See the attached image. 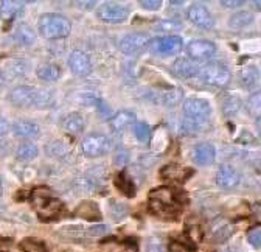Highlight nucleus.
Returning a JSON list of instances; mask_svg holds the SVG:
<instances>
[{
    "mask_svg": "<svg viewBox=\"0 0 261 252\" xmlns=\"http://www.w3.org/2000/svg\"><path fill=\"white\" fill-rule=\"evenodd\" d=\"M149 209L160 218H177L185 203L182 190H174L171 187H160L149 193Z\"/></svg>",
    "mask_w": 261,
    "mask_h": 252,
    "instance_id": "obj_1",
    "label": "nucleus"
},
{
    "mask_svg": "<svg viewBox=\"0 0 261 252\" xmlns=\"http://www.w3.org/2000/svg\"><path fill=\"white\" fill-rule=\"evenodd\" d=\"M212 106L202 98H187L184 102L182 130L185 134H199L208 128Z\"/></svg>",
    "mask_w": 261,
    "mask_h": 252,
    "instance_id": "obj_2",
    "label": "nucleus"
},
{
    "mask_svg": "<svg viewBox=\"0 0 261 252\" xmlns=\"http://www.w3.org/2000/svg\"><path fill=\"white\" fill-rule=\"evenodd\" d=\"M8 100L16 106H48L53 100V93L48 89L35 86H17L14 87Z\"/></svg>",
    "mask_w": 261,
    "mask_h": 252,
    "instance_id": "obj_3",
    "label": "nucleus"
},
{
    "mask_svg": "<svg viewBox=\"0 0 261 252\" xmlns=\"http://www.w3.org/2000/svg\"><path fill=\"white\" fill-rule=\"evenodd\" d=\"M30 203L33 209H35V212L38 213V216L41 219H45V221L47 219L56 218L62 212V207H64L61 199H58L47 187L35 188V190L31 192Z\"/></svg>",
    "mask_w": 261,
    "mask_h": 252,
    "instance_id": "obj_4",
    "label": "nucleus"
},
{
    "mask_svg": "<svg viewBox=\"0 0 261 252\" xmlns=\"http://www.w3.org/2000/svg\"><path fill=\"white\" fill-rule=\"evenodd\" d=\"M39 33L45 39H61L70 35V20L58 13H45L39 17Z\"/></svg>",
    "mask_w": 261,
    "mask_h": 252,
    "instance_id": "obj_5",
    "label": "nucleus"
},
{
    "mask_svg": "<svg viewBox=\"0 0 261 252\" xmlns=\"http://www.w3.org/2000/svg\"><path fill=\"white\" fill-rule=\"evenodd\" d=\"M198 77L207 84H212L216 87H224L228 84V81H230V70H228L227 66L222 64V62L212 61V62L204 64L202 67H199Z\"/></svg>",
    "mask_w": 261,
    "mask_h": 252,
    "instance_id": "obj_6",
    "label": "nucleus"
},
{
    "mask_svg": "<svg viewBox=\"0 0 261 252\" xmlns=\"http://www.w3.org/2000/svg\"><path fill=\"white\" fill-rule=\"evenodd\" d=\"M149 50L155 55H176L182 50L184 47V41L180 36L176 35H167V36H159L154 39H149L148 44Z\"/></svg>",
    "mask_w": 261,
    "mask_h": 252,
    "instance_id": "obj_7",
    "label": "nucleus"
},
{
    "mask_svg": "<svg viewBox=\"0 0 261 252\" xmlns=\"http://www.w3.org/2000/svg\"><path fill=\"white\" fill-rule=\"evenodd\" d=\"M112 143L109 140V137H106L105 134L100 133H90L84 137L81 148L83 153L89 157H98V156H103L111 149Z\"/></svg>",
    "mask_w": 261,
    "mask_h": 252,
    "instance_id": "obj_8",
    "label": "nucleus"
},
{
    "mask_svg": "<svg viewBox=\"0 0 261 252\" xmlns=\"http://www.w3.org/2000/svg\"><path fill=\"white\" fill-rule=\"evenodd\" d=\"M96 16L108 23H120L129 17V8L124 5H120V4L106 2L98 8Z\"/></svg>",
    "mask_w": 261,
    "mask_h": 252,
    "instance_id": "obj_9",
    "label": "nucleus"
},
{
    "mask_svg": "<svg viewBox=\"0 0 261 252\" xmlns=\"http://www.w3.org/2000/svg\"><path fill=\"white\" fill-rule=\"evenodd\" d=\"M149 44V35L146 33H129L118 41V48L126 55H136L143 52Z\"/></svg>",
    "mask_w": 261,
    "mask_h": 252,
    "instance_id": "obj_10",
    "label": "nucleus"
},
{
    "mask_svg": "<svg viewBox=\"0 0 261 252\" xmlns=\"http://www.w3.org/2000/svg\"><path fill=\"white\" fill-rule=\"evenodd\" d=\"M216 52V45L207 39H193L187 45V55L193 61H205L210 59Z\"/></svg>",
    "mask_w": 261,
    "mask_h": 252,
    "instance_id": "obj_11",
    "label": "nucleus"
},
{
    "mask_svg": "<svg viewBox=\"0 0 261 252\" xmlns=\"http://www.w3.org/2000/svg\"><path fill=\"white\" fill-rule=\"evenodd\" d=\"M187 14H188L190 22H193L196 27H199V28L208 30V28H212L215 25L213 16L210 14V11L202 4H193L188 8Z\"/></svg>",
    "mask_w": 261,
    "mask_h": 252,
    "instance_id": "obj_12",
    "label": "nucleus"
},
{
    "mask_svg": "<svg viewBox=\"0 0 261 252\" xmlns=\"http://www.w3.org/2000/svg\"><path fill=\"white\" fill-rule=\"evenodd\" d=\"M69 67L78 77H86L92 72V62L89 56L80 50H75L69 56Z\"/></svg>",
    "mask_w": 261,
    "mask_h": 252,
    "instance_id": "obj_13",
    "label": "nucleus"
},
{
    "mask_svg": "<svg viewBox=\"0 0 261 252\" xmlns=\"http://www.w3.org/2000/svg\"><path fill=\"white\" fill-rule=\"evenodd\" d=\"M215 146L208 142H202L194 145L193 151H191V157H193V162L196 165H210L215 161Z\"/></svg>",
    "mask_w": 261,
    "mask_h": 252,
    "instance_id": "obj_14",
    "label": "nucleus"
},
{
    "mask_svg": "<svg viewBox=\"0 0 261 252\" xmlns=\"http://www.w3.org/2000/svg\"><path fill=\"white\" fill-rule=\"evenodd\" d=\"M191 174H193L191 170H188V168H185L182 165H177V164L165 165V167L160 170V178L162 179H165L168 182H174V184L185 182Z\"/></svg>",
    "mask_w": 261,
    "mask_h": 252,
    "instance_id": "obj_15",
    "label": "nucleus"
},
{
    "mask_svg": "<svg viewBox=\"0 0 261 252\" xmlns=\"http://www.w3.org/2000/svg\"><path fill=\"white\" fill-rule=\"evenodd\" d=\"M216 184L225 190L235 188L240 184V173L230 165H222L216 173Z\"/></svg>",
    "mask_w": 261,
    "mask_h": 252,
    "instance_id": "obj_16",
    "label": "nucleus"
},
{
    "mask_svg": "<svg viewBox=\"0 0 261 252\" xmlns=\"http://www.w3.org/2000/svg\"><path fill=\"white\" fill-rule=\"evenodd\" d=\"M232 234H233V226L228 221H225V219H216L210 228V237L216 243H222L228 240Z\"/></svg>",
    "mask_w": 261,
    "mask_h": 252,
    "instance_id": "obj_17",
    "label": "nucleus"
},
{
    "mask_svg": "<svg viewBox=\"0 0 261 252\" xmlns=\"http://www.w3.org/2000/svg\"><path fill=\"white\" fill-rule=\"evenodd\" d=\"M134 123H136V115L133 112H129V111H120V112H117L111 118V121H109L111 130L114 133H121L126 128H129L130 124H134Z\"/></svg>",
    "mask_w": 261,
    "mask_h": 252,
    "instance_id": "obj_18",
    "label": "nucleus"
},
{
    "mask_svg": "<svg viewBox=\"0 0 261 252\" xmlns=\"http://www.w3.org/2000/svg\"><path fill=\"white\" fill-rule=\"evenodd\" d=\"M182 97H184V93L180 89L171 87V89L162 90V92H155L154 102L159 105H163V106H174L182 100Z\"/></svg>",
    "mask_w": 261,
    "mask_h": 252,
    "instance_id": "obj_19",
    "label": "nucleus"
},
{
    "mask_svg": "<svg viewBox=\"0 0 261 252\" xmlns=\"http://www.w3.org/2000/svg\"><path fill=\"white\" fill-rule=\"evenodd\" d=\"M62 128L64 131L70 136H78L84 130V118L78 112H70L64 117L62 120Z\"/></svg>",
    "mask_w": 261,
    "mask_h": 252,
    "instance_id": "obj_20",
    "label": "nucleus"
},
{
    "mask_svg": "<svg viewBox=\"0 0 261 252\" xmlns=\"http://www.w3.org/2000/svg\"><path fill=\"white\" fill-rule=\"evenodd\" d=\"M13 131L16 136L22 139H33L39 136V126L30 120H19L13 124Z\"/></svg>",
    "mask_w": 261,
    "mask_h": 252,
    "instance_id": "obj_21",
    "label": "nucleus"
},
{
    "mask_svg": "<svg viewBox=\"0 0 261 252\" xmlns=\"http://www.w3.org/2000/svg\"><path fill=\"white\" fill-rule=\"evenodd\" d=\"M174 72L182 77V78H193V77H198V72H199V67L198 64H194V62L190 59V58H179L176 62H174Z\"/></svg>",
    "mask_w": 261,
    "mask_h": 252,
    "instance_id": "obj_22",
    "label": "nucleus"
},
{
    "mask_svg": "<svg viewBox=\"0 0 261 252\" xmlns=\"http://www.w3.org/2000/svg\"><path fill=\"white\" fill-rule=\"evenodd\" d=\"M23 7L25 4L19 2V0H4V2H0V17L5 20L14 19L23 10Z\"/></svg>",
    "mask_w": 261,
    "mask_h": 252,
    "instance_id": "obj_23",
    "label": "nucleus"
},
{
    "mask_svg": "<svg viewBox=\"0 0 261 252\" xmlns=\"http://www.w3.org/2000/svg\"><path fill=\"white\" fill-rule=\"evenodd\" d=\"M75 215L86 218V219H90V221H95V219L101 218V212L93 201H83L78 206V209L75 210Z\"/></svg>",
    "mask_w": 261,
    "mask_h": 252,
    "instance_id": "obj_24",
    "label": "nucleus"
},
{
    "mask_svg": "<svg viewBox=\"0 0 261 252\" xmlns=\"http://www.w3.org/2000/svg\"><path fill=\"white\" fill-rule=\"evenodd\" d=\"M13 38H14L16 42L20 44V45H31L33 42H35V39H36V35H35V31H33V30L30 28V25L20 23V25L16 28Z\"/></svg>",
    "mask_w": 261,
    "mask_h": 252,
    "instance_id": "obj_25",
    "label": "nucleus"
},
{
    "mask_svg": "<svg viewBox=\"0 0 261 252\" xmlns=\"http://www.w3.org/2000/svg\"><path fill=\"white\" fill-rule=\"evenodd\" d=\"M241 83L246 89H255L259 83V72L255 66H247L241 70Z\"/></svg>",
    "mask_w": 261,
    "mask_h": 252,
    "instance_id": "obj_26",
    "label": "nucleus"
},
{
    "mask_svg": "<svg viewBox=\"0 0 261 252\" xmlns=\"http://www.w3.org/2000/svg\"><path fill=\"white\" fill-rule=\"evenodd\" d=\"M36 75L44 80V81H56L61 77V69L56 64H50V62H45V64L39 66L36 70Z\"/></svg>",
    "mask_w": 261,
    "mask_h": 252,
    "instance_id": "obj_27",
    "label": "nucleus"
},
{
    "mask_svg": "<svg viewBox=\"0 0 261 252\" xmlns=\"http://www.w3.org/2000/svg\"><path fill=\"white\" fill-rule=\"evenodd\" d=\"M39 154V149H38V146L35 145V143H30V142H27V143H22L19 148H17V151H16V156H17V159L19 161H22V162H28V161H33L35 157Z\"/></svg>",
    "mask_w": 261,
    "mask_h": 252,
    "instance_id": "obj_28",
    "label": "nucleus"
},
{
    "mask_svg": "<svg viewBox=\"0 0 261 252\" xmlns=\"http://www.w3.org/2000/svg\"><path fill=\"white\" fill-rule=\"evenodd\" d=\"M253 22V16L252 13L249 11H238L235 13L230 19H228V25L235 30H240V28H246L247 25H250Z\"/></svg>",
    "mask_w": 261,
    "mask_h": 252,
    "instance_id": "obj_29",
    "label": "nucleus"
},
{
    "mask_svg": "<svg viewBox=\"0 0 261 252\" xmlns=\"http://www.w3.org/2000/svg\"><path fill=\"white\" fill-rule=\"evenodd\" d=\"M27 70H28V62L22 59H13L5 64L7 77H19V75H23Z\"/></svg>",
    "mask_w": 261,
    "mask_h": 252,
    "instance_id": "obj_30",
    "label": "nucleus"
},
{
    "mask_svg": "<svg viewBox=\"0 0 261 252\" xmlns=\"http://www.w3.org/2000/svg\"><path fill=\"white\" fill-rule=\"evenodd\" d=\"M19 247L22 252H47V246L44 244V241L35 238H25L19 244Z\"/></svg>",
    "mask_w": 261,
    "mask_h": 252,
    "instance_id": "obj_31",
    "label": "nucleus"
},
{
    "mask_svg": "<svg viewBox=\"0 0 261 252\" xmlns=\"http://www.w3.org/2000/svg\"><path fill=\"white\" fill-rule=\"evenodd\" d=\"M115 184H117V187L120 188V190L123 193H126L127 196H133L134 195V184L130 182V179L127 178L126 173H120L118 178H117V181H115Z\"/></svg>",
    "mask_w": 261,
    "mask_h": 252,
    "instance_id": "obj_32",
    "label": "nucleus"
},
{
    "mask_svg": "<svg viewBox=\"0 0 261 252\" xmlns=\"http://www.w3.org/2000/svg\"><path fill=\"white\" fill-rule=\"evenodd\" d=\"M133 133L134 136L140 140V142H146L149 139V134H151V130L146 123H142V121H137L133 124Z\"/></svg>",
    "mask_w": 261,
    "mask_h": 252,
    "instance_id": "obj_33",
    "label": "nucleus"
},
{
    "mask_svg": "<svg viewBox=\"0 0 261 252\" xmlns=\"http://www.w3.org/2000/svg\"><path fill=\"white\" fill-rule=\"evenodd\" d=\"M222 109L227 115H233L241 109V100L238 97H228V98H225Z\"/></svg>",
    "mask_w": 261,
    "mask_h": 252,
    "instance_id": "obj_34",
    "label": "nucleus"
},
{
    "mask_svg": "<svg viewBox=\"0 0 261 252\" xmlns=\"http://www.w3.org/2000/svg\"><path fill=\"white\" fill-rule=\"evenodd\" d=\"M154 28H155V31H176V30L182 28V23L174 19H167V20L159 22Z\"/></svg>",
    "mask_w": 261,
    "mask_h": 252,
    "instance_id": "obj_35",
    "label": "nucleus"
},
{
    "mask_svg": "<svg viewBox=\"0 0 261 252\" xmlns=\"http://www.w3.org/2000/svg\"><path fill=\"white\" fill-rule=\"evenodd\" d=\"M109 212L115 221H120V219H123L127 215V207L121 203H111Z\"/></svg>",
    "mask_w": 261,
    "mask_h": 252,
    "instance_id": "obj_36",
    "label": "nucleus"
},
{
    "mask_svg": "<svg viewBox=\"0 0 261 252\" xmlns=\"http://www.w3.org/2000/svg\"><path fill=\"white\" fill-rule=\"evenodd\" d=\"M249 111L253 114V115H259V111H261V97H259V92H255L249 97Z\"/></svg>",
    "mask_w": 261,
    "mask_h": 252,
    "instance_id": "obj_37",
    "label": "nucleus"
},
{
    "mask_svg": "<svg viewBox=\"0 0 261 252\" xmlns=\"http://www.w3.org/2000/svg\"><path fill=\"white\" fill-rule=\"evenodd\" d=\"M247 240L253 247H259L261 246V228L255 226L247 232Z\"/></svg>",
    "mask_w": 261,
    "mask_h": 252,
    "instance_id": "obj_38",
    "label": "nucleus"
},
{
    "mask_svg": "<svg viewBox=\"0 0 261 252\" xmlns=\"http://www.w3.org/2000/svg\"><path fill=\"white\" fill-rule=\"evenodd\" d=\"M47 151H48V154H51V156H59V157H62V156L67 154V148H65V146L62 145V142H59V140H56V142H53L51 145H48V146H47Z\"/></svg>",
    "mask_w": 261,
    "mask_h": 252,
    "instance_id": "obj_39",
    "label": "nucleus"
},
{
    "mask_svg": "<svg viewBox=\"0 0 261 252\" xmlns=\"http://www.w3.org/2000/svg\"><path fill=\"white\" fill-rule=\"evenodd\" d=\"M108 229L109 228L106 224H95V226L87 229V235L89 237H101V235H105L108 232Z\"/></svg>",
    "mask_w": 261,
    "mask_h": 252,
    "instance_id": "obj_40",
    "label": "nucleus"
},
{
    "mask_svg": "<svg viewBox=\"0 0 261 252\" xmlns=\"http://www.w3.org/2000/svg\"><path fill=\"white\" fill-rule=\"evenodd\" d=\"M140 5H142V8H145V10L155 11V10H159V8L162 7V2H160V0H142Z\"/></svg>",
    "mask_w": 261,
    "mask_h": 252,
    "instance_id": "obj_41",
    "label": "nucleus"
},
{
    "mask_svg": "<svg viewBox=\"0 0 261 252\" xmlns=\"http://www.w3.org/2000/svg\"><path fill=\"white\" fill-rule=\"evenodd\" d=\"M129 161V154H127V151H118L117 154H115V162L118 164V165H124L126 162Z\"/></svg>",
    "mask_w": 261,
    "mask_h": 252,
    "instance_id": "obj_42",
    "label": "nucleus"
},
{
    "mask_svg": "<svg viewBox=\"0 0 261 252\" xmlns=\"http://www.w3.org/2000/svg\"><path fill=\"white\" fill-rule=\"evenodd\" d=\"M10 130H11V126H10L8 120L4 118V117H0V137H4L5 134H8Z\"/></svg>",
    "mask_w": 261,
    "mask_h": 252,
    "instance_id": "obj_43",
    "label": "nucleus"
},
{
    "mask_svg": "<svg viewBox=\"0 0 261 252\" xmlns=\"http://www.w3.org/2000/svg\"><path fill=\"white\" fill-rule=\"evenodd\" d=\"M146 252H165V247L157 241H151L146 246Z\"/></svg>",
    "mask_w": 261,
    "mask_h": 252,
    "instance_id": "obj_44",
    "label": "nucleus"
},
{
    "mask_svg": "<svg viewBox=\"0 0 261 252\" xmlns=\"http://www.w3.org/2000/svg\"><path fill=\"white\" fill-rule=\"evenodd\" d=\"M221 5L224 8H238V7L244 5V2H243V0H237V2H233V0H222Z\"/></svg>",
    "mask_w": 261,
    "mask_h": 252,
    "instance_id": "obj_45",
    "label": "nucleus"
},
{
    "mask_svg": "<svg viewBox=\"0 0 261 252\" xmlns=\"http://www.w3.org/2000/svg\"><path fill=\"white\" fill-rule=\"evenodd\" d=\"M13 246V241L10 238H0V252H8Z\"/></svg>",
    "mask_w": 261,
    "mask_h": 252,
    "instance_id": "obj_46",
    "label": "nucleus"
},
{
    "mask_svg": "<svg viewBox=\"0 0 261 252\" xmlns=\"http://www.w3.org/2000/svg\"><path fill=\"white\" fill-rule=\"evenodd\" d=\"M0 187H2V182H0Z\"/></svg>",
    "mask_w": 261,
    "mask_h": 252,
    "instance_id": "obj_47",
    "label": "nucleus"
}]
</instances>
